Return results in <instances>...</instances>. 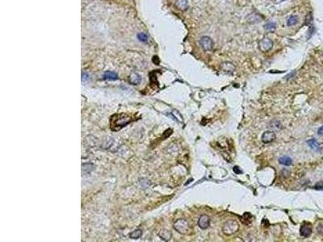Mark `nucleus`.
Returning <instances> with one entry per match:
<instances>
[{"instance_id":"f257e3e1","label":"nucleus","mask_w":323,"mask_h":242,"mask_svg":"<svg viewBox=\"0 0 323 242\" xmlns=\"http://www.w3.org/2000/svg\"><path fill=\"white\" fill-rule=\"evenodd\" d=\"M137 120L135 115L128 113H120L111 115L110 118V128L112 131H119L121 128L128 125L129 123Z\"/></svg>"},{"instance_id":"f03ea898","label":"nucleus","mask_w":323,"mask_h":242,"mask_svg":"<svg viewBox=\"0 0 323 242\" xmlns=\"http://www.w3.org/2000/svg\"><path fill=\"white\" fill-rule=\"evenodd\" d=\"M239 224L238 222L234 219H229L224 224L222 231L224 232V234L226 236H231L235 234L236 232L238 231Z\"/></svg>"},{"instance_id":"7ed1b4c3","label":"nucleus","mask_w":323,"mask_h":242,"mask_svg":"<svg viewBox=\"0 0 323 242\" xmlns=\"http://www.w3.org/2000/svg\"><path fill=\"white\" fill-rule=\"evenodd\" d=\"M174 229L180 234L185 235L188 234L190 230L188 222L184 219H177L174 224Z\"/></svg>"},{"instance_id":"20e7f679","label":"nucleus","mask_w":323,"mask_h":242,"mask_svg":"<svg viewBox=\"0 0 323 242\" xmlns=\"http://www.w3.org/2000/svg\"><path fill=\"white\" fill-rule=\"evenodd\" d=\"M200 44L205 51L212 50L213 48V41L209 37H203L200 40Z\"/></svg>"},{"instance_id":"39448f33","label":"nucleus","mask_w":323,"mask_h":242,"mask_svg":"<svg viewBox=\"0 0 323 242\" xmlns=\"http://www.w3.org/2000/svg\"><path fill=\"white\" fill-rule=\"evenodd\" d=\"M273 43L272 40L268 38H264L259 42V49L262 51V53H266L272 48Z\"/></svg>"},{"instance_id":"423d86ee","label":"nucleus","mask_w":323,"mask_h":242,"mask_svg":"<svg viewBox=\"0 0 323 242\" xmlns=\"http://www.w3.org/2000/svg\"><path fill=\"white\" fill-rule=\"evenodd\" d=\"M313 232L312 226L309 223H305L304 224L300 226V234L303 237H309Z\"/></svg>"},{"instance_id":"0eeeda50","label":"nucleus","mask_w":323,"mask_h":242,"mask_svg":"<svg viewBox=\"0 0 323 242\" xmlns=\"http://www.w3.org/2000/svg\"><path fill=\"white\" fill-rule=\"evenodd\" d=\"M262 141L264 144H268L272 143L276 140V133L272 131H267L263 132L261 138Z\"/></svg>"},{"instance_id":"6e6552de","label":"nucleus","mask_w":323,"mask_h":242,"mask_svg":"<svg viewBox=\"0 0 323 242\" xmlns=\"http://www.w3.org/2000/svg\"><path fill=\"white\" fill-rule=\"evenodd\" d=\"M210 224V219L207 215H202L198 220V225L201 229H208Z\"/></svg>"},{"instance_id":"1a4fd4ad","label":"nucleus","mask_w":323,"mask_h":242,"mask_svg":"<svg viewBox=\"0 0 323 242\" xmlns=\"http://www.w3.org/2000/svg\"><path fill=\"white\" fill-rule=\"evenodd\" d=\"M158 236L161 237L163 241H167L169 240H171V232L168 231V230H166V229H163V230H161L159 233H158Z\"/></svg>"},{"instance_id":"9d476101","label":"nucleus","mask_w":323,"mask_h":242,"mask_svg":"<svg viewBox=\"0 0 323 242\" xmlns=\"http://www.w3.org/2000/svg\"><path fill=\"white\" fill-rule=\"evenodd\" d=\"M279 163L285 166H289L293 164V160L288 156H284L279 158Z\"/></svg>"},{"instance_id":"9b49d317","label":"nucleus","mask_w":323,"mask_h":242,"mask_svg":"<svg viewBox=\"0 0 323 242\" xmlns=\"http://www.w3.org/2000/svg\"><path fill=\"white\" fill-rule=\"evenodd\" d=\"M307 144L309 145L310 148L315 150V151H319L320 150V146L318 142L315 140V139H311V140H309L307 141Z\"/></svg>"},{"instance_id":"f8f14e48","label":"nucleus","mask_w":323,"mask_h":242,"mask_svg":"<svg viewBox=\"0 0 323 242\" xmlns=\"http://www.w3.org/2000/svg\"><path fill=\"white\" fill-rule=\"evenodd\" d=\"M247 20L250 23H258L261 21V16L257 13H251L247 16Z\"/></svg>"},{"instance_id":"ddd939ff","label":"nucleus","mask_w":323,"mask_h":242,"mask_svg":"<svg viewBox=\"0 0 323 242\" xmlns=\"http://www.w3.org/2000/svg\"><path fill=\"white\" fill-rule=\"evenodd\" d=\"M104 77L108 80H116L118 78L117 74L113 71H106L104 74Z\"/></svg>"},{"instance_id":"4468645a","label":"nucleus","mask_w":323,"mask_h":242,"mask_svg":"<svg viewBox=\"0 0 323 242\" xmlns=\"http://www.w3.org/2000/svg\"><path fill=\"white\" fill-rule=\"evenodd\" d=\"M221 69L224 71H226V72H233L235 70V67L234 65L229 62H225L223 63L221 65Z\"/></svg>"},{"instance_id":"2eb2a0df","label":"nucleus","mask_w":323,"mask_h":242,"mask_svg":"<svg viewBox=\"0 0 323 242\" xmlns=\"http://www.w3.org/2000/svg\"><path fill=\"white\" fill-rule=\"evenodd\" d=\"M176 6L180 10H186L188 8V0H177Z\"/></svg>"},{"instance_id":"dca6fc26","label":"nucleus","mask_w":323,"mask_h":242,"mask_svg":"<svg viewBox=\"0 0 323 242\" xmlns=\"http://www.w3.org/2000/svg\"><path fill=\"white\" fill-rule=\"evenodd\" d=\"M276 24L275 22H268L267 24H265L264 28H265V30L268 31V32H273L276 29Z\"/></svg>"},{"instance_id":"f3484780","label":"nucleus","mask_w":323,"mask_h":242,"mask_svg":"<svg viewBox=\"0 0 323 242\" xmlns=\"http://www.w3.org/2000/svg\"><path fill=\"white\" fill-rule=\"evenodd\" d=\"M297 22H298V17L296 15H292L288 20L287 24H288V26H293V25L297 24Z\"/></svg>"},{"instance_id":"a211bd4d","label":"nucleus","mask_w":323,"mask_h":242,"mask_svg":"<svg viewBox=\"0 0 323 242\" xmlns=\"http://www.w3.org/2000/svg\"><path fill=\"white\" fill-rule=\"evenodd\" d=\"M141 234H142V232L140 229H138V230H135L133 232H131L129 234V237L132 239H138L140 238L141 236Z\"/></svg>"},{"instance_id":"6ab92c4d","label":"nucleus","mask_w":323,"mask_h":242,"mask_svg":"<svg viewBox=\"0 0 323 242\" xmlns=\"http://www.w3.org/2000/svg\"><path fill=\"white\" fill-rule=\"evenodd\" d=\"M315 189L319 190V191H323V182H319L315 185Z\"/></svg>"},{"instance_id":"aec40b11","label":"nucleus","mask_w":323,"mask_h":242,"mask_svg":"<svg viewBox=\"0 0 323 242\" xmlns=\"http://www.w3.org/2000/svg\"><path fill=\"white\" fill-rule=\"evenodd\" d=\"M317 232H319V233H323V222L320 223L319 225L317 226Z\"/></svg>"},{"instance_id":"412c9836","label":"nucleus","mask_w":323,"mask_h":242,"mask_svg":"<svg viewBox=\"0 0 323 242\" xmlns=\"http://www.w3.org/2000/svg\"><path fill=\"white\" fill-rule=\"evenodd\" d=\"M233 171H234V173H235L236 174H242V170H241L238 166H234V167H233Z\"/></svg>"},{"instance_id":"4be33fe9","label":"nucleus","mask_w":323,"mask_h":242,"mask_svg":"<svg viewBox=\"0 0 323 242\" xmlns=\"http://www.w3.org/2000/svg\"><path fill=\"white\" fill-rule=\"evenodd\" d=\"M82 77H82V81H83H83H84V82L85 81H87L88 79H89V76H88V74H86V73L83 74V76H82Z\"/></svg>"},{"instance_id":"5701e85b","label":"nucleus","mask_w":323,"mask_h":242,"mask_svg":"<svg viewBox=\"0 0 323 242\" xmlns=\"http://www.w3.org/2000/svg\"><path fill=\"white\" fill-rule=\"evenodd\" d=\"M317 134L319 135V136H322L323 135V125L322 126H321V127L318 128V130H317Z\"/></svg>"}]
</instances>
